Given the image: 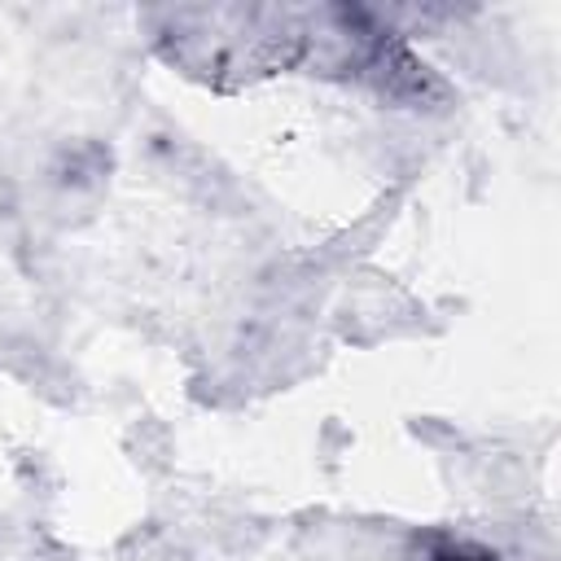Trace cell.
<instances>
[{"label": "cell", "instance_id": "obj_1", "mask_svg": "<svg viewBox=\"0 0 561 561\" xmlns=\"http://www.w3.org/2000/svg\"><path fill=\"white\" fill-rule=\"evenodd\" d=\"M434 561H495L491 552H482V548H460V543H443L438 552H434Z\"/></svg>", "mask_w": 561, "mask_h": 561}]
</instances>
